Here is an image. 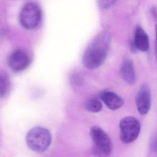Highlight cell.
I'll list each match as a JSON object with an SVG mask.
<instances>
[{"label": "cell", "instance_id": "8992f818", "mask_svg": "<svg viewBox=\"0 0 157 157\" xmlns=\"http://www.w3.org/2000/svg\"><path fill=\"white\" fill-rule=\"evenodd\" d=\"M151 103V94L148 85L143 84L140 87L136 97V104L140 114L145 115L148 113Z\"/></svg>", "mask_w": 157, "mask_h": 157}, {"label": "cell", "instance_id": "7c38bea8", "mask_svg": "<svg viewBox=\"0 0 157 157\" xmlns=\"http://www.w3.org/2000/svg\"><path fill=\"white\" fill-rule=\"evenodd\" d=\"M10 88V82L8 78L3 74H0V97L7 94Z\"/></svg>", "mask_w": 157, "mask_h": 157}, {"label": "cell", "instance_id": "8fae6325", "mask_svg": "<svg viewBox=\"0 0 157 157\" xmlns=\"http://www.w3.org/2000/svg\"><path fill=\"white\" fill-rule=\"evenodd\" d=\"M86 110L92 113H98L102 109V105L96 98H92L88 99L84 104Z\"/></svg>", "mask_w": 157, "mask_h": 157}, {"label": "cell", "instance_id": "7a4b0ae2", "mask_svg": "<svg viewBox=\"0 0 157 157\" xmlns=\"http://www.w3.org/2000/svg\"><path fill=\"white\" fill-rule=\"evenodd\" d=\"M52 136L49 130L42 127H36L27 133L26 142L32 150L42 152L46 151L52 142Z\"/></svg>", "mask_w": 157, "mask_h": 157}, {"label": "cell", "instance_id": "ba28073f", "mask_svg": "<svg viewBox=\"0 0 157 157\" xmlns=\"http://www.w3.org/2000/svg\"><path fill=\"white\" fill-rule=\"evenodd\" d=\"M100 98L106 106L113 111L119 109L124 104L123 99L113 92H102L100 94Z\"/></svg>", "mask_w": 157, "mask_h": 157}, {"label": "cell", "instance_id": "5b68a950", "mask_svg": "<svg viewBox=\"0 0 157 157\" xmlns=\"http://www.w3.org/2000/svg\"><path fill=\"white\" fill-rule=\"evenodd\" d=\"M121 141L129 144L136 139L140 130L139 121L133 117H126L120 121L119 124Z\"/></svg>", "mask_w": 157, "mask_h": 157}, {"label": "cell", "instance_id": "6da1fadb", "mask_svg": "<svg viewBox=\"0 0 157 157\" xmlns=\"http://www.w3.org/2000/svg\"><path fill=\"white\" fill-rule=\"evenodd\" d=\"M112 36L107 31L99 33L89 44L84 51L82 63L86 68L94 69L103 63L107 56Z\"/></svg>", "mask_w": 157, "mask_h": 157}, {"label": "cell", "instance_id": "2e32d148", "mask_svg": "<svg viewBox=\"0 0 157 157\" xmlns=\"http://www.w3.org/2000/svg\"><path fill=\"white\" fill-rule=\"evenodd\" d=\"M130 50H131V52L134 53V54L136 53L138 51V50L137 48L136 47L134 42H132L131 44H130Z\"/></svg>", "mask_w": 157, "mask_h": 157}, {"label": "cell", "instance_id": "52a82bcc", "mask_svg": "<svg viewBox=\"0 0 157 157\" xmlns=\"http://www.w3.org/2000/svg\"><path fill=\"white\" fill-rule=\"evenodd\" d=\"M30 63V59L28 54L23 51L18 50L13 52L9 59V65L12 70L19 72L25 69Z\"/></svg>", "mask_w": 157, "mask_h": 157}, {"label": "cell", "instance_id": "4fadbf2b", "mask_svg": "<svg viewBox=\"0 0 157 157\" xmlns=\"http://www.w3.org/2000/svg\"><path fill=\"white\" fill-rule=\"evenodd\" d=\"M117 0H97L98 6L102 10L109 9L112 7Z\"/></svg>", "mask_w": 157, "mask_h": 157}, {"label": "cell", "instance_id": "5bb4252c", "mask_svg": "<svg viewBox=\"0 0 157 157\" xmlns=\"http://www.w3.org/2000/svg\"><path fill=\"white\" fill-rule=\"evenodd\" d=\"M157 137H156V133H153L151 136L150 140L149 147L153 151H156L157 150Z\"/></svg>", "mask_w": 157, "mask_h": 157}, {"label": "cell", "instance_id": "9a60e30c", "mask_svg": "<svg viewBox=\"0 0 157 157\" xmlns=\"http://www.w3.org/2000/svg\"><path fill=\"white\" fill-rule=\"evenodd\" d=\"M80 76V75L78 74H74L72 75L71 81L72 83L75 85H80L81 83L82 82V80Z\"/></svg>", "mask_w": 157, "mask_h": 157}, {"label": "cell", "instance_id": "30bf717a", "mask_svg": "<svg viewBox=\"0 0 157 157\" xmlns=\"http://www.w3.org/2000/svg\"><path fill=\"white\" fill-rule=\"evenodd\" d=\"M133 42L138 51L147 52L149 48L148 36L141 27H138L136 29Z\"/></svg>", "mask_w": 157, "mask_h": 157}, {"label": "cell", "instance_id": "3957f363", "mask_svg": "<svg viewBox=\"0 0 157 157\" xmlns=\"http://www.w3.org/2000/svg\"><path fill=\"white\" fill-rule=\"evenodd\" d=\"M42 19L41 10L38 5L34 3L25 4L20 13V24L25 29L33 30L40 24Z\"/></svg>", "mask_w": 157, "mask_h": 157}, {"label": "cell", "instance_id": "277c9868", "mask_svg": "<svg viewBox=\"0 0 157 157\" xmlns=\"http://www.w3.org/2000/svg\"><path fill=\"white\" fill-rule=\"evenodd\" d=\"M90 135L94 143V150L100 156H107L112 151V144L110 138L101 128L92 127Z\"/></svg>", "mask_w": 157, "mask_h": 157}, {"label": "cell", "instance_id": "9c48e42d", "mask_svg": "<svg viewBox=\"0 0 157 157\" xmlns=\"http://www.w3.org/2000/svg\"><path fill=\"white\" fill-rule=\"evenodd\" d=\"M120 73L123 79L128 84L133 85L136 81V74L134 65L131 60H124L120 68Z\"/></svg>", "mask_w": 157, "mask_h": 157}]
</instances>
